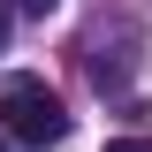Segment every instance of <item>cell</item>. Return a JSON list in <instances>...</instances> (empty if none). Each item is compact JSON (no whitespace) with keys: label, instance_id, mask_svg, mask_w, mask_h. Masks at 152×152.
<instances>
[{"label":"cell","instance_id":"cell-1","mask_svg":"<svg viewBox=\"0 0 152 152\" xmlns=\"http://www.w3.org/2000/svg\"><path fill=\"white\" fill-rule=\"evenodd\" d=\"M0 129L15 137V145H61V137H69V107H61V91H46L38 76H8V84H0Z\"/></svg>","mask_w":152,"mask_h":152},{"label":"cell","instance_id":"cell-2","mask_svg":"<svg viewBox=\"0 0 152 152\" xmlns=\"http://www.w3.org/2000/svg\"><path fill=\"white\" fill-rule=\"evenodd\" d=\"M107 152H152V137H114Z\"/></svg>","mask_w":152,"mask_h":152},{"label":"cell","instance_id":"cell-3","mask_svg":"<svg viewBox=\"0 0 152 152\" xmlns=\"http://www.w3.org/2000/svg\"><path fill=\"white\" fill-rule=\"evenodd\" d=\"M0 152H23V145H15V137H8V129H0Z\"/></svg>","mask_w":152,"mask_h":152},{"label":"cell","instance_id":"cell-4","mask_svg":"<svg viewBox=\"0 0 152 152\" xmlns=\"http://www.w3.org/2000/svg\"><path fill=\"white\" fill-rule=\"evenodd\" d=\"M0 46H8V8H0Z\"/></svg>","mask_w":152,"mask_h":152}]
</instances>
